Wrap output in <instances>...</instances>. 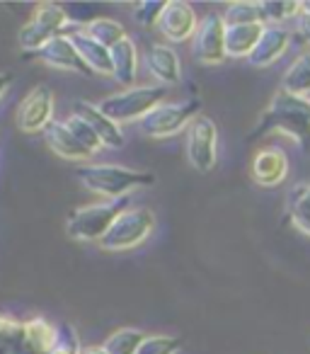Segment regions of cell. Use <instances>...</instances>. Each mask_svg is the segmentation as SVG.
<instances>
[{
	"instance_id": "e0dca14e",
	"label": "cell",
	"mask_w": 310,
	"mask_h": 354,
	"mask_svg": "<svg viewBox=\"0 0 310 354\" xmlns=\"http://www.w3.org/2000/svg\"><path fill=\"white\" fill-rule=\"evenodd\" d=\"M146 66L160 85H177L182 80V64L175 49L168 44H153L146 54Z\"/></svg>"
},
{
	"instance_id": "ba28073f",
	"label": "cell",
	"mask_w": 310,
	"mask_h": 354,
	"mask_svg": "<svg viewBox=\"0 0 310 354\" xmlns=\"http://www.w3.org/2000/svg\"><path fill=\"white\" fill-rule=\"evenodd\" d=\"M187 160L194 170L211 172L218 160V129L216 122L206 114H199L187 127V141H184Z\"/></svg>"
},
{
	"instance_id": "3957f363",
	"label": "cell",
	"mask_w": 310,
	"mask_h": 354,
	"mask_svg": "<svg viewBox=\"0 0 310 354\" xmlns=\"http://www.w3.org/2000/svg\"><path fill=\"white\" fill-rule=\"evenodd\" d=\"M165 97H168L165 85H133V88H124L114 95H107L102 102H97V107L122 127L128 122H141L148 112L163 104Z\"/></svg>"
},
{
	"instance_id": "277c9868",
	"label": "cell",
	"mask_w": 310,
	"mask_h": 354,
	"mask_svg": "<svg viewBox=\"0 0 310 354\" xmlns=\"http://www.w3.org/2000/svg\"><path fill=\"white\" fill-rule=\"evenodd\" d=\"M153 231H155V214L151 209H143V207L124 209L114 218V223L104 233L102 241H99V248L107 252L133 250L141 243H146Z\"/></svg>"
},
{
	"instance_id": "4dcf8cb0",
	"label": "cell",
	"mask_w": 310,
	"mask_h": 354,
	"mask_svg": "<svg viewBox=\"0 0 310 354\" xmlns=\"http://www.w3.org/2000/svg\"><path fill=\"white\" fill-rule=\"evenodd\" d=\"M289 209H308L310 212V183L296 185L289 192Z\"/></svg>"
},
{
	"instance_id": "cb8c5ba5",
	"label": "cell",
	"mask_w": 310,
	"mask_h": 354,
	"mask_svg": "<svg viewBox=\"0 0 310 354\" xmlns=\"http://www.w3.org/2000/svg\"><path fill=\"white\" fill-rule=\"evenodd\" d=\"M223 22L226 27L233 25H264V15H262V3H252V0H238L223 10Z\"/></svg>"
},
{
	"instance_id": "f1b7e54d",
	"label": "cell",
	"mask_w": 310,
	"mask_h": 354,
	"mask_svg": "<svg viewBox=\"0 0 310 354\" xmlns=\"http://www.w3.org/2000/svg\"><path fill=\"white\" fill-rule=\"evenodd\" d=\"M163 8H165V0H143L133 8V20L138 22L141 27H158V20L163 15Z\"/></svg>"
},
{
	"instance_id": "d4e9b609",
	"label": "cell",
	"mask_w": 310,
	"mask_h": 354,
	"mask_svg": "<svg viewBox=\"0 0 310 354\" xmlns=\"http://www.w3.org/2000/svg\"><path fill=\"white\" fill-rule=\"evenodd\" d=\"M146 335L136 328H122L117 333H112L107 337V342L102 344L109 354H138Z\"/></svg>"
},
{
	"instance_id": "f546056e",
	"label": "cell",
	"mask_w": 310,
	"mask_h": 354,
	"mask_svg": "<svg viewBox=\"0 0 310 354\" xmlns=\"http://www.w3.org/2000/svg\"><path fill=\"white\" fill-rule=\"evenodd\" d=\"M180 352V339L168 337V335H151L143 339L138 354H177Z\"/></svg>"
},
{
	"instance_id": "7402d4cb",
	"label": "cell",
	"mask_w": 310,
	"mask_h": 354,
	"mask_svg": "<svg viewBox=\"0 0 310 354\" xmlns=\"http://www.w3.org/2000/svg\"><path fill=\"white\" fill-rule=\"evenodd\" d=\"M0 354H30L27 323L0 315Z\"/></svg>"
},
{
	"instance_id": "9a60e30c",
	"label": "cell",
	"mask_w": 310,
	"mask_h": 354,
	"mask_svg": "<svg viewBox=\"0 0 310 354\" xmlns=\"http://www.w3.org/2000/svg\"><path fill=\"white\" fill-rule=\"evenodd\" d=\"M289 44L291 30H286L281 25H264L260 41H257L255 51H252V56L247 61H250L252 68H269V66H274L286 54Z\"/></svg>"
},
{
	"instance_id": "484cf974",
	"label": "cell",
	"mask_w": 310,
	"mask_h": 354,
	"mask_svg": "<svg viewBox=\"0 0 310 354\" xmlns=\"http://www.w3.org/2000/svg\"><path fill=\"white\" fill-rule=\"evenodd\" d=\"M300 10H303V3H293V0H264L262 3L264 25H281L286 20H296Z\"/></svg>"
},
{
	"instance_id": "83f0119b",
	"label": "cell",
	"mask_w": 310,
	"mask_h": 354,
	"mask_svg": "<svg viewBox=\"0 0 310 354\" xmlns=\"http://www.w3.org/2000/svg\"><path fill=\"white\" fill-rule=\"evenodd\" d=\"M56 328H59V333H56V344H54V349H51V354H83L80 337L73 325L61 323V325H56Z\"/></svg>"
},
{
	"instance_id": "7c38bea8",
	"label": "cell",
	"mask_w": 310,
	"mask_h": 354,
	"mask_svg": "<svg viewBox=\"0 0 310 354\" xmlns=\"http://www.w3.org/2000/svg\"><path fill=\"white\" fill-rule=\"evenodd\" d=\"M30 59H37L41 64H46L49 68L56 71H70V73H80V75H90V68L83 64L78 49H75L73 39L68 35L54 37L51 41H46L39 51L35 54H27Z\"/></svg>"
},
{
	"instance_id": "4fadbf2b",
	"label": "cell",
	"mask_w": 310,
	"mask_h": 354,
	"mask_svg": "<svg viewBox=\"0 0 310 354\" xmlns=\"http://www.w3.org/2000/svg\"><path fill=\"white\" fill-rule=\"evenodd\" d=\"M70 114L83 119V122L95 131V136L99 138V143H102L104 148H122L124 143H126L124 129L119 127L117 122H112L107 114H102V109H99L97 104L78 100V102L73 104V112Z\"/></svg>"
},
{
	"instance_id": "30bf717a",
	"label": "cell",
	"mask_w": 310,
	"mask_h": 354,
	"mask_svg": "<svg viewBox=\"0 0 310 354\" xmlns=\"http://www.w3.org/2000/svg\"><path fill=\"white\" fill-rule=\"evenodd\" d=\"M56 97L49 85H37L22 97L15 114V124L25 133H44L46 127L54 122Z\"/></svg>"
},
{
	"instance_id": "8d00e7d4",
	"label": "cell",
	"mask_w": 310,
	"mask_h": 354,
	"mask_svg": "<svg viewBox=\"0 0 310 354\" xmlns=\"http://www.w3.org/2000/svg\"><path fill=\"white\" fill-rule=\"evenodd\" d=\"M308 100H310V97H308Z\"/></svg>"
},
{
	"instance_id": "d590c367",
	"label": "cell",
	"mask_w": 310,
	"mask_h": 354,
	"mask_svg": "<svg viewBox=\"0 0 310 354\" xmlns=\"http://www.w3.org/2000/svg\"><path fill=\"white\" fill-rule=\"evenodd\" d=\"M303 8H305V10H310V3H303Z\"/></svg>"
},
{
	"instance_id": "4316f807",
	"label": "cell",
	"mask_w": 310,
	"mask_h": 354,
	"mask_svg": "<svg viewBox=\"0 0 310 354\" xmlns=\"http://www.w3.org/2000/svg\"><path fill=\"white\" fill-rule=\"evenodd\" d=\"M64 122H66V127L70 129V133H73V136L78 138V141L83 143V146L88 148L90 153H93V156H95V153H97V151H102V148H104L102 143H99V138L95 136L93 129H90L88 124H85L80 117H75V114H70V117H68V119H64Z\"/></svg>"
},
{
	"instance_id": "44dd1931",
	"label": "cell",
	"mask_w": 310,
	"mask_h": 354,
	"mask_svg": "<svg viewBox=\"0 0 310 354\" xmlns=\"http://www.w3.org/2000/svg\"><path fill=\"white\" fill-rule=\"evenodd\" d=\"M281 90L298 95V97H310V51H303L286 68L284 78H281Z\"/></svg>"
},
{
	"instance_id": "6da1fadb",
	"label": "cell",
	"mask_w": 310,
	"mask_h": 354,
	"mask_svg": "<svg viewBox=\"0 0 310 354\" xmlns=\"http://www.w3.org/2000/svg\"><path fill=\"white\" fill-rule=\"evenodd\" d=\"M264 133L289 136L291 141L298 143L300 151L310 153V100L279 90L267 104L252 138L264 136Z\"/></svg>"
},
{
	"instance_id": "52a82bcc",
	"label": "cell",
	"mask_w": 310,
	"mask_h": 354,
	"mask_svg": "<svg viewBox=\"0 0 310 354\" xmlns=\"http://www.w3.org/2000/svg\"><path fill=\"white\" fill-rule=\"evenodd\" d=\"M199 100H187V102H163L148 112L141 119V131L148 138H168L187 129L194 119L199 117Z\"/></svg>"
},
{
	"instance_id": "d6a6232c",
	"label": "cell",
	"mask_w": 310,
	"mask_h": 354,
	"mask_svg": "<svg viewBox=\"0 0 310 354\" xmlns=\"http://www.w3.org/2000/svg\"><path fill=\"white\" fill-rule=\"evenodd\" d=\"M296 35L298 39H303L305 44H310V10H300V15L296 17Z\"/></svg>"
},
{
	"instance_id": "1f68e13d",
	"label": "cell",
	"mask_w": 310,
	"mask_h": 354,
	"mask_svg": "<svg viewBox=\"0 0 310 354\" xmlns=\"http://www.w3.org/2000/svg\"><path fill=\"white\" fill-rule=\"evenodd\" d=\"M289 221L296 231L310 236V212L308 209H289Z\"/></svg>"
},
{
	"instance_id": "ffe728a7",
	"label": "cell",
	"mask_w": 310,
	"mask_h": 354,
	"mask_svg": "<svg viewBox=\"0 0 310 354\" xmlns=\"http://www.w3.org/2000/svg\"><path fill=\"white\" fill-rule=\"evenodd\" d=\"M264 25H233L226 27V56L228 59H250Z\"/></svg>"
},
{
	"instance_id": "836d02e7",
	"label": "cell",
	"mask_w": 310,
	"mask_h": 354,
	"mask_svg": "<svg viewBox=\"0 0 310 354\" xmlns=\"http://www.w3.org/2000/svg\"><path fill=\"white\" fill-rule=\"evenodd\" d=\"M10 83H12V73H8V71H0V100H3V95L8 93Z\"/></svg>"
},
{
	"instance_id": "2e32d148",
	"label": "cell",
	"mask_w": 310,
	"mask_h": 354,
	"mask_svg": "<svg viewBox=\"0 0 310 354\" xmlns=\"http://www.w3.org/2000/svg\"><path fill=\"white\" fill-rule=\"evenodd\" d=\"M66 35L73 39L75 49H78L80 59L83 64L90 68V73H97V75H112V54H109L107 46H102L99 41H95L83 27H75L70 25Z\"/></svg>"
},
{
	"instance_id": "603a6c76",
	"label": "cell",
	"mask_w": 310,
	"mask_h": 354,
	"mask_svg": "<svg viewBox=\"0 0 310 354\" xmlns=\"http://www.w3.org/2000/svg\"><path fill=\"white\" fill-rule=\"evenodd\" d=\"M83 30L88 32V35L93 37L95 41H99L102 46H107V49L117 46L119 41L128 37L122 22L112 20V17H95V20H90L88 25L83 27Z\"/></svg>"
},
{
	"instance_id": "d6986e66",
	"label": "cell",
	"mask_w": 310,
	"mask_h": 354,
	"mask_svg": "<svg viewBox=\"0 0 310 354\" xmlns=\"http://www.w3.org/2000/svg\"><path fill=\"white\" fill-rule=\"evenodd\" d=\"M112 54V78L124 88H133L138 78V49L131 37L122 39L117 46L109 49Z\"/></svg>"
},
{
	"instance_id": "8fae6325",
	"label": "cell",
	"mask_w": 310,
	"mask_h": 354,
	"mask_svg": "<svg viewBox=\"0 0 310 354\" xmlns=\"http://www.w3.org/2000/svg\"><path fill=\"white\" fill-rule=\"evenodd\" d=\"M197 27H199V17L189 3H182V0H168L155 30H158L168 41L182 44V41H192V37L197 35Z\"/></svg>"
},
{
	"instance_id": "ac0fdd59",
	"label": "cell",
	"mask_w": 310,
	"mask_h": 354,
	"mask_svg": "<svg viewBox=\"0 0 310 354\" xmlns=\"http://www.w3.org/2000/svg\"><path fill=\"white\" fill-rule=\"evenodd\" d=\"M44 138H46V146L56 153V156L66 158V160H73V162H88L93 158V153L78 141V138L70 133V129L66 127V122H54L46 127L44 131Z\"/></svg>"
},
{
	"instance_id": "5bb4252c",
	"label": "cell",
	"mask_w": 310,
	"mask_h": 354,
	"mask_svg": "<svg viewBox=\"0 0 310 354\" xmlns=\"http://www.w3.org/2000/svg\"><path fill=\"white\" fill-rule=\"evenodd\" d=\"M250 175L260 187H276L289 177V158L281 148H262L252 158Z\"/></svg>"
},
{
	"instance_id": "7a4b0ae2",
	"label": "cell",
	"mask_w": 310,
	"mask_h": 354,
	"mask_svg": "<svg viewBox=\"0 0 310 354\" xmlns=\"http://www.w3.org/2000/svg\"><path fill=\"white\" fill-rule=\"evenodd\" d=\"M75 177L90 192L102 194L107 202H117L131 194L133 189H143L155 185V175L151 170H133V167L114 165V162H97V165L75 167Z\"/></svg>"
},
{
	"instance_id": "e575fe53",
	"label": "cell",
	"mask_w": 310,
	"mask_h": 354,
	"mask_svg": "<svg viewBox=\"0 0 310 354\" xmlns=\"http://www.w3.org/2000/svg\"><path fill=\"white\" fill-rule=\"evenodd\" d=\"M83 354H109L107 349L99 344V347H88V349H83Z\"/></svg>"
},
{
	"instance_id": "8992f818",
	"label": "cell",
	"mask_w": 310,
	"mask_h": 354,
	"mask_svg": "<svg viewBox=\"0 0 310 354\" xmlns=\"http://www.w3.org/2000/svg\"><path fill=\"white\" fill-rule=\"evenodd\" d=\"M124 204H126V199H117V202L88 204V207L70 212L68 223H66L68 236L78 243H99L114 223V218L126 209Z\"/></svg>"
},
{
	"instance_id": "9c48e42d",
	"label": "cell",
	"mask_w": 310,
	"mask_h": 354,
	"mask_svg": "<svg viewBox=\"0 0 310 354\" xmlns=\"http://www.w3.org/2000/svg\"><path fill=\"white\" fill-rule=\"evenodd\" d=\"M192 56L202 66H221L226 56V22L221 12H209L192 37Z\"/></svg>"
},
{
	"instance_id": "5b68a950",
	"label": "cell",
	"mask_w": 310,
	"mask_h": 354,
	"mask_svg": "<svg viewBox=\"0 0 310 354\" xmlns=\"http://www.w3.org/2000/svg\"><path fill=\"white\" fill-rule=\"evenodd\" d=\"M68 27L70 15L64 6H59V3H39L35 10V17L17 35V44H20V49L25 54H35L54 37L66 35Z\"/></svg>"
}]
</instances>
